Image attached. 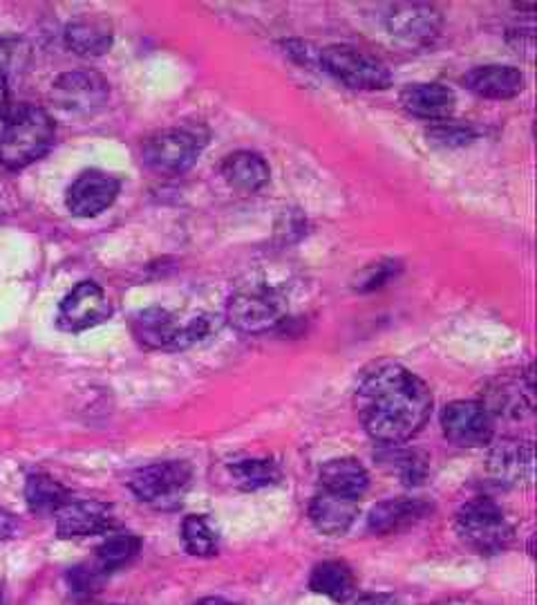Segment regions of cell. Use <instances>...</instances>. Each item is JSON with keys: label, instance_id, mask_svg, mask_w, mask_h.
I'll return each mask as SVG.
<instances>
[{"label": "cell", "instance_id": "484cf974", "mask_svg": "<svg viewBox=\"0 0 537 605\" xmlns=\"http://www.w3.org/2000/svg\"><path fill=\"white\" fill-rule=\"evenodd\" d=\"M379 460L387 471L396 473L398 481L408 487H417L428 478V458L421 451L398 449V444H394L387 447V451H383Z\"/></svg>", "mask_w": 537, "mask_h": 605}, {"label": "cell", "instance_id": "4dcf8cb0", "mask_svg": "<svg viewBox=\"0 0 537 605\" xmlns=\"http://www.w3.org/2000/svg\"><path fill=\"white\" fill-rule=\"evenodd\" d=\"M29 48L23 40L16 38H3L0 40V74L10 76L12 72L21 70L27 63Z\"/></svg>", "mask_w": 537, "mask_h": 605}, {"label": "cell", "instance_id": "d6986e66", "mask_svg": "<svg viewBox=\"0 0 537 605\" xmlns=\"http://www.w3.org/2000/svg\"><path fill=\"white\" fill-rule=\"evenodd\" d=\"M464 83L484 99H513L524 91V74L513 66H481L470 70Z\"/></svg>", "mask_w": 537, "mask_h": 605}, {"label": "cell", "instance_id": "2e32d148", "mask_svg": "<svg viewBox=\"0 0 537 605\" xmlns=\"http://www.w3.org/2000/svg\"><path fill=\"white\" fill-rule=\"evenodd\" d=\"M57 515V532L61 538L106 534L115 525L112 507L97 500L68 502Z\"/></svg>", "mask_w": 537, "mask_h": 605}, {"label": "cell", "instance_id": "7a4b0ae2", "mask_svg": "<svg viewBox=\"0 0 537 605\" xmlns=\"http://www.w3.org/2000/svg\"><path fill=\"white\" fill-rule=\"evenodd\" d=\"M55 121L38 106H19L5 119L0 133V164L21 170L38 162L55 144Z\"/></svg>", "mask_w": 537, "mask_h": 605}, {"label": "cell", "instance_id": "3957f363", "mask_svg": "<svg viewBox=\"0 0 537 605\" xmlns=\"http://www.w3.org/2000/svg\"><path fill=\"white\" fill-rule=\"evenodd\" d=\"M211 319L204 315L177 319L164 308H148L134 315L132 334L151 351H187L211 334Z\"/></svg>", "mask_w": 537, "mask_h": 605}, {"label": "cell", "instance_id": "836d02e7", "mask_svg": "<svg viewBox=\"0 0 537 605\" xmlns=\"http://www.w3.org/2000/svg\"><path fill=\"white\" fill-rule=\"evenodd\" d=\"M356 605H403V603L396 596H392V594L372 592V594H363L361 598L356 601Z\"/></svg>", "mask_w": 537, "mask_h": 605}, {"label": "cell", "instance_id": "f546056e", "mask_svg": "<svg viewBox=\"0 0 537 605\" xmlns=\"http://www.w3.org/2000/svg\"><path fill=\"white\" fill-rule=\"evenodd\" d=\"M428 138L434 142V144H441V146H464L468 144L475 135L470 128H464L455 121H439L434 128H430L428 131Z\"/></svg>", "mask_w": 537, "mask_h": 605}, {"label": "cell", "instance_id": "d4e9b609", "mask_svg": "<svg viewBox=\"0 0 537 605\" xmlns=\"http://www.w3.org/2000/svg\"><path fill=\"white\" fill-rule=\"evenodd\" d=\"M25 500L29 511L38 515H52V513H59L70 502V494L59 481L50 478V475L36 473L27 478Z\"/></svg>", "mask_w": 537, "mask_h": 605}, {"label": "cell", "instance_id": "ffe728a7", "mask_svg": "<svg viewBox=\"0 0 537 605\" xmlns=\"http://www.w3.org/2000/svg\"><path fill=\"white\" fill-rule=\"evenodd\" d=\"M358 515V505L351 498L336 496L330 491L319 494L309 505V518L313 527L325 536L345 534Z\"/></svg>", "mask_w": 537, "mask_h": 605}, {"label": "cell", "instance_id": "8992f818", "mask_svg": "<svg viewBox=\"0 0 537 605\" xmlns=\"http://www.w3.org/2000/svg\"><path fill=\"white\" fill-rule=\"evenodd\" d=\"M191 464L168 460L134 471L130 478V489L142 502H148L155 509H175L191 489Z\"/></svg>", "mask_w": 537, "mask_h": 605}, {"label": "cell", "instance_id": "4fadbf2b", "mask_svg": "<svg viewBox=\"0 0 537 605\" xmlns=\"http://www.w3.org/2000/svg\"><path fill=\"white\" fill-rule=\"evenodd\" d=\"M490 417L522 419L533 411V375H504L486 388L484 402Z\"/></svg>", "mask_w": 537, "mask_h": 605}, {"label": "cell", "instance_id": "e0dca14e", "mask_svg": "<svg viewBox=\"0 0 537 605\" xmlns=\"http://www.w3.org/2000/svg\"><path fill=\"white\" fill-rule=\"evenodd\" d=\"M430 513V505L419 498H392L385 502H379L368 518L370 532L385 536V534H398L408 527H415Z\"/></svg>", "mask_w": 537, "mask_h": 605}, {"label": "cell", "instance_id": "8d00e7d4", "mask_svg": "<svg viewBox=\"0 0 537 605\" xmlns=\"http://www.w3.org/2000/svg\"><path fill=\"white\" fill-rule=\"evenodd\" d=\"M195 605H240V603H231V601H224V598H202Z\"/></svg>", "mask_w": 537, "mask_h": 605}, {"label": "cell", "instance_id": "83f0119b", "mask_svg": "<svg viewBox=\"0 0 537 605\" xmlns=\"http://www.w3.org/2000/svg\"><path fill=\"white\" fill-rule=\"evenodd\" d=\"M140 549H142L140 536H134L130 532L112 534L97 549V570L102 574L115 572V570L128 566L130 560L140 554Z\"/></svg>", "mask_w": 537, "mask_h": 605}, {"label": "cell", "instance_id": "8fae6325", "mask_svg": "<svg viewBox=\"0 0 537 605\" xmlns=\"http://www.w3.org/2000/svg\"><path fill=\"white\" fill-rule=\"evenodd\" d=\"M110 312L106 292L93 281H83L61 300L59 328L65 332H83L104 323Z\"/></svg>", "mask_w": 537, "mask_h": 605}, {"label": "cell", "instance_id": "603a6c76", "mask_svg": "<svg viewBox=\"0 0 537 605\" xmlns=\"http://www.w3.org/2000/svg\"><path fill=\"white\" fill-rule=\"evenodd\" d=\"M65 40L81 57H102L112 46V29L104 19H79L68 25Z\"/></svg>", "mask_w": 537, "mask_h": 605}, {"label": "cell", "instance_id": "cb8c5ba5", "mask_svg": "<svg viewBox=\"0 0 537 605\" xmlns=\"http://www.w3.org/2000/svg\"><path fill=\"white\" fill-rule=\"evenodd\" d=\"M309 588L319 594L330 596L336 603H345L356 592V577L343 560H325L311 572Z\"/></svg>", "mask_w": 537, "mask_h": 605}, {"label": "cell", "instance_id": "ba28073f", "mask_svg": "<svg viewBox=\"0 0 537 605\" xmlns=\"http://www.w3.org/2000/svg\"><path fill=\"white\" fill-rule=\"evenodd\" d=\"M227 319L244 334H266L285 321V300L276 289L249 287L229 300Z\"/></svg>", "mask_w": 537, "mask_h": 605}, {"label": "cell", "instance_id": "f1b7e54d", "mask_svg": "<svg viewBox=\"0 0 537 605\" xmlns=\"http://www.w3.org/2000/svg\"><path fill=\"white\" fill-rule=\"evenodd\" d=\"M184 547L193 556H215L219 547V536L206 515H187L182 525Z\"/></svg>", "mask_w": 537, "mask_h": 605}, {"label": "cell", "instance_id": "6da1fadb", "mask_svg": "<svg viewBox=\"0 0 537 605\" xmlns=\"http://www.w3.org/2000/svg\"><path fill=\"white\" fill-rule=\"evenodd\" d=\"M354 406L374 442L385 447L413 440L432 413L428 383L396 361H377L361 372Z\"/></svg>", "mask_w": 537, "mask_h": 605}, {"label": "cell", "instance_id": "52a82bcc", "mask_svg": "<svg viewBox=\"0 0 537 605\" xmlns=\"http://www.w3.org/2000/svg\"><path fill=\"white\" fill-rule=\"evenodd\" d=\"M204 142L189 128H168L144 144V162L159 176H182L200 157Z\"/></svg>", "mask_w": 537, "mask_h": 605}, {"label": "cell", "instance_id": "30bf717a", "mask_svg": "<svg viewBox=\"0 0 537 605\" xmlns=\"http://www.w3.org/2000/svg\"><path fill=\"white\" fill-rule=\"evenodd\" d=\"M108 83L97 72H68L52 85L55 104L72 115H93L108 102Z\"/></svg>", "mask_w": 537, "mask_h": 605}, {"label": "cell", "instance_id": "9a60e30c", "mask_svg": "<svg viewBox=\"0 0 537 605\" xmlns=\"http://www.w3.org/2000/svg\"><path fill=\"white\" fill-rule=\"evenodd\" d=\"M533 447L526 440L504 438L490 449L488 473L504 487H520L530 481Z\"/></svg>", "mask_w": 537, "mask_h": 605}, {"label": "cell", "instance_id": "1f68e13d", "mask_svg": "<svg viewBox=\"0 0 537 605\" xmlns=\"http://www.w3.org/2000/svg\"><path fill=\"white\" fill-rule=\"evenodd\" d=\"M102 577H104V574H102L97 568H90V570H87V568H74V570L68 574L72 590L79 592V594H90V592H93V590L99 585Z\"/></svg>", "mask_w": 537, "mask_h": 605}, {"label": "cell", "instance_id": "d6a6232c", "mask_svg": "<svg viewBox=\"0 0 537 605\" xmlns=\"http://www.w3.org/2000/svg\"><path fill=\"white\" fill-rule=\"evenodd\" d=\"M392 265H394V263H379V265H372V268L366 272V278H363L361 285H358V289L368 292V289H377V287L385 285V283L394 276V272H396V268H392Z\"/></svg>", "mask_w": 537, "mask_h": 605}, {"label": "cell", "instance_id": "9c48e42d", "mask_svg": "<svg viewBox=\"0 0 537 605\" xmlns=\"http://www.w3.org/2000/svg\"><path fill=\"white\" fill-rule=\"evenodd\" d=\"M443 436L457 447L477 449L492 440V417L481 402L462 400L448 404L441 415Z\"/></svg>", "mask_w": 537, "mask_h": 605}, {"label": "cell", "instance_id": "5b68a950", "mask_svg": "<svg viewBox=\"0 0 537 605\" xmlns=\"http://www.w3.org/2000/svg\"><path fill=\"white\" fill-rule=\"evenodd\" d=\"M319 61L351 91H385L392 83L387 66L379 57L354 46H327L319 52Z\"/></svg>", "mask_w": 537, "mask_h": 605}, {"label": "cell", "instance_id": "d590c367", "mask_svg": "<svg viewBox=\"0 0 537 605\" xmlns=\"http://www.w3.org/2000/svg\"><path fill=\"white\" fill-rule=\"evenodd\" d=\"M14 532H16L14 515L0 509V538H8V536H12Z\"/></svg>", "mask_w": 537, "mask_h": 605}, {"label": "cell", "instance_id": "277c9868", "mask_svg": "<svg viewBox=\"0 0 537 605\" xmlns=\"http://www.w3.org/2000/svg\"><path fill=\"white\" fill-rule=\"evenodd\" d=\"M457 534L477 554H500L513 541L506 511L490 498H475L457 513Z\"/></svg>", "mask_w": 537, "mask_h": 605}, {"label": "cell", "instance_id": "5bb4252c", "mask_svg": "<svg viewBox=\"0 0 537 605\" xmlns=\"http://www.w3.org/2000/svg\"><path fill=\"white\" fill-rule=\"evenodd\" d=\"M385 23L390 34L408 46H430L441 32L443 19L434 5L403 3L390 8Z\"/></svg>", "mask_w": 537, "mask_h": 605}, {"label": "cell", "instance_id": "4316f807", "mask_svg": "<svg viewBox=\"0 0 537 605\" xmlns=\"http://www.w3.org/2000/svg\"><path fill=\"white\" fill-rule=\"evenodd\" d=\"M229 473L234 478V485L242 491H258L262 487L278 483L281 478L278 464L266 458H249V460L234 462L229 466Z\"/></svg>", "mask_w": 537, "mask_h": 605}, {"label": "cell", "instance_id": "7c38bea8", "mask_svg": "<svg viewBox=\"0 0 537 605\" xmlns=\"http://www.w3.org/2000/svg\"><path fill=\"white\" fill-rule=\"evenodd\" d=\"M121 182L104 170H85L68 189L65 204L76 218H95L119 195Z\"/></svg>", "mask_w": 537, "mask_h": 605}, {"label": "cell", "instance_id": "7402d4cb", "mask_svg": "<svg viewBox=\"0 0 537 605\" xmlns=\"http://www.w3.org/2000/svg\"><path fill=\"white\" fill-rule=\"evenodd\" d=\"M222 176L234 189L255 193L268 182V164L253 151H236L222 162Z\"/></svg>", "mask_w": 537, "mask_h": 605}, {"label": "cell", "instance_id": "44dd1931", "mask_svg": "<svg viewBox=\"0 0 537 605\" xmlns=\"http://www.w3.org/2000/svg\"><path fill=\"white\" fill-rule=\"evenodd\" d=\"M321 485H323V491L358 500L361 496H366V491L370 487V475H368L366 466L358 460L338 458V460H330L327 464H323Z\"/></svg>", "mask_w": 537, "mask_h": 605}, {"label": "cell", "instance_id": "e575fe53", "mask_svg": "<svg viewBox=\"0 0 537 605\" xmlns=\"http://www.w3.org/2000/svg\"><path fill=\"white\" fill-rule=\"evenodd\" d=\"M12 112V102H10V85H8V76L0 74V121L5 123V119Z\"/></svg>", "mask_w": 537, "mask_h": 605}, {"label": "cell", "instance_id": "ac0fdd59", "mask_svg": "<svg viewBox=\"0 0 537 605\" xmlns=\"http://www.w3.org/2000/svg\"><path fill=\"white\" fill-rule=\"evenodd\" d=\"M401 104L413 117L445 121L455 112V93L441 83H415L401 93Z\"/></svg>", "mask_w": 537, "mask_h": 605}]
</instances>
